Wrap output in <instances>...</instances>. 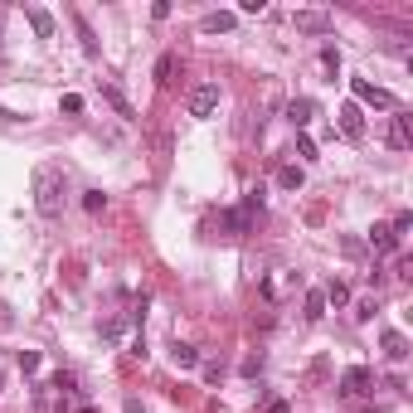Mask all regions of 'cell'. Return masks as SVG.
<instances>
[{
    "mask_svg": "<svg viewBox=\"0 0 413 413\" xmlns=\"http://www.w3.org/2000/svg\"><path fill=\"white\" fill-rule=\"evenodd\" d=\"M64 200H68V180L59 166H39L34 171V209L44 219H59L64 214Z\"/></svg>",
    "mask_w": 413,
    "mask_h": 413,
    "instance_id": "1",
    "label": "cell"
},
{
    "mask_svg": "<svg viewBox=\"0 0 413 413\" xmlns=\"http://www.w3.org/2000/svg\"><path fill=\"white\" fill-rule=\"evenodd\" d=\"M350 93H355V107H384V112H399V98L389 93V88H379V83H370V78H350Z\"/></svg>",
    "mask_w": 413,
    "mask_h": 413,
    "instance_id": "2",
    "label": "cell"
},
{
    "mask_svg": "<svg viewBox=\"0 0 413 413\" xmlns=\"http://www.w3.org/2000/svg\"><path fill=\"white\" fill-rule=\"evenodd\" d=\"M190 117H214L219 112V83H200V88H190Z\"/></svg>",
    "mask_w": 413,
    "mask_h": 413,
    "instance_id": "3",
    "label": "cell"
},
{
    "mask_svg": "<svg viewBox=\"0 0 413 413\" xmlns=\"http://www.w3.org/2000/svg\"><path fill=\"white\" fill-rule=\"evenodd\" d=\"M292 24H297V34H331V24H335V20H331L326 10H297V15H292Z\"/></svg>",
    "mask_w": 413,
    "mask_h": 413,
    "instance_id": "4",
    "label": "cell"
},
{
    "mask_svg": "<svg viewBox=\"0 0 413 413\" xmlns=\"http://www.w3.org/2000/svg\"><path fill=\"white\" fill-rule=\"evenodd\" d=\"M370 379H375V375H370L365 365H350V370L340 375V394H345V399H360V394H370Z\"/></svg>",
    "mask_w": 413,
    "mask_h": 413,
    "instance_id": "5",
    "label": "cell"
},
{
    "mask_svg": "<svg viewBox=\"0 0 413 413\" xmlns=\"http://www.w3.org/2000/svg\"><path fill=\"white\" fill-rule=\"evenodd\" d=\"M335 117H340V131H345L350 141H365V112H360L355 103H340Z\"/></svg>",
    "mask_w": 413,
    "mask_h": 413,
    "instance_id": "6",
    "label": "cell"
},
{
    "mask_svg": "<svg viewBox=\"0 0 413 413\" xmlns=\"http://www.w3.org/2000/svg\"><path fill=\"white\" fill-rule=\"evenodd\" d=\"M409 112H404V107H399V117H394V122H389V136H384V141H389V146H394V151H409L413 146V131H409Z\"/></svg>",
    "mask_w": 413,
    "mask_h": 413,
    "instance_id": "7",
    "label": "cell"
},
{
    "mask_svg": "<svg viewBox=\"0 0 413 413\" xmlns=\"http://www.w3.org/2000/svg\"><path fill=\"white\" fill-rule=\"evenodd\" d=\"M379 345H384V360H394V365L409 360V335H404V331H384Z\"/></svg>",
    "mask_w": 413,
    "mask_h": 413,
    "instance_id": "8",
    "label": "cell"
},
{
    "mask_svg": "<svg viewBox=\"0 0 413 413\" xmlns=\"http://www.w3.org/2000/svg\"><path fill=\"white\" fill-rule=\"evenodd\" d=\"M311 117H316V103H311V98H292V103H287V122H292L297 131H307Z\"/></svg>",
    "mask_w": 413,
    "mask_h": 413,
    "instance_id": "9",
    "label": "cell"
},
{
    "mask_svg": "<svg viewBox=\"0 0 413 413\" xmlns=\"http://www.w3.org/2000/svg\"><path fill=\"white\" fill-rule=\"evenodd\" d=\"M24 20H29V29H34L39 39H54V15H49L44 5H29V10H24Z\"/></svg>",
    "mask_w": 413,
    "mask_h": 413,
    "instance_id": "10",
    "label": "cell"
},
{
    "mask_svg": "<svg viewBox=\"0 0 413 413\" xmlns=\"http://www.w3.org/2000/svg\"><path fill=\"white\" fill-rule=\"evenodd\" d=\"M370 248H375V253H399L394 229H389V224H375V229H370Z\"/></svg>",
    "mask_w": 413,
    "mask_h": 413,
    "instance_id": "11",
    "label": "cell"
},
{
    "mask_svg": "<svg viewBox=\"0 0 413 413\" xmlns=\"http://www.w3.org/2000/svg\"><path fill=\"white\" fill-rule=\"evenodd\" d=\"M103 103L112 107V112H117V117H122V122H136V107L126 103V98H122V93H117V88H112V83H103Z\"/></svg>",
    "mask_w": 413,
    "mask_h": 413,
    "instance_id": "12",
    "label": "cell"
},
{
    "mask_svg": "<svg viewBox=\"0 0 413 413\" xmlns=\"http://www.w3.org/2000/svg\"><path fill=\"white\" fill-rule=\"evenodd\" d=\"M233 24H238V15H229V10H214V15L200 20V29H205V34H229Z\"/></svg>",
    "mask_w": 413,
    "mask_h": 413,
    "instance_id": "13",
    "label": "cell"
},
{
    "mask_svg": "<svg viewBox=\"0 0 413 413\" xmlns=\"http://www.w3.org/2000/svg\"><path fill=\"white\" fill-rule=\"evenodd\" d=\"M171 360H175L180 370H195V365H200V350H195L190 340H175V345H171Z\"/></svg>",
    "mask_w": 413,
    "mask_h": 413,
    "instance_id": "14",
    "label": "cell"
},
{
    "mask_svg": "<svg viewBox=\"0 0 413 413\" xmlns=\"http://www.w3.org/2000/svg\"><path fill=\"white\" fill-rule=\"evenodd\" d=\"M302 180H307L302 166H282V171H277V185H282V190H302Z\"/></svg>",
    "mask_w": 413,
    "mask_h": 413,
    "instance_id": "15",
    "label": "cell"
},
{
    "mask_svg": "<svg viewBox=\"0 0 413 413\" xmlns=\"http://www.w3.org/2000/svg\"><path fill=\"white\" fill-rule=\"evenodd\" d=\"M321 297H326L331 307H345V302H350V287H345V282L335 277V282H326V292H321Z\"/></svg>",
    "mask_w": 413,
    "mask_h": 413,
    "instance_id": "16",
    "label": "cell"
},
{
    "mask_svg": "<svg viewBox=\"0 0 413 413\" xmlns=\"http://www.w3.org/2000/svg\"><path fill=\"white\" fill-rule=\"evenodd\" d=\"M73 24H78V34H83V54L93 59V54H98V39H93V24H88L83 15H73Z\"/></svg>",
    "mask_w": 413,
    "mask_h": 413,
    "instance_id": "17",
    "label": "cell"
},
{
    "mask_svg": "<svg viewBox=\"0 0 413 413\" xmlns=\"http://www.w3.org/2000/svg\"><path fill=\"white\" fill-rule=\"evenodd\" d=\"M302 316H307V321H321V316H326V297H321V292H307V311H302Z\"/></svg>",
    "mask_w": 413,
    "mask_h": 413,
    "instance_id": "18",
    "label": "cell"
},
{
    "mask_svg": "<svg viewBox=\"0 0 413 413\" xmlns=\"http://www.w3.org/2000/svg\"><path fill=\"white\" fill-rule=\"evenodd\" d=\"M321 68L335 78V73H340V49H331V44H326V49H321Z\"/></svg>",
    "mask_w": 413,
    "mask_h": 413,
    "instance_id": "19",
    "label": "cell"
},
{
    "mask_svg": "<svg viewBox=\"0 0 413 413\" xmlns=\"http://www.w3.org/2000/svg\"><path fill=\"white\" fill-rule=\"evenodd\" d=\"M171 73H175V54H161L156 59V83H171Z\"/></svg>",
    "mask_w": 413,
    "mask_h": 413,
    "instance_id": "20",
    "label": "cell"
},
{
    "mask_svg": "<svg viewBox=\"0 0 413 413\" xmlns=\"http://www.w3.org/2000/svg\"><path fill=\"white\" fill-rule=\"evenodd\" d=\"M103 205H107L103 190H83V209H88V214H103Z\"/></svg>",
    "mask_w": 413,
    "mask_h": 413,
    "instance_id": "21",
    "label": "cell"
},
{
    "mask_svg": "<svg viewBox=\"0 0 413 413\" xmlns=\"http://www.w3.org/2000/svg\"><path fill=\"white\" fill-rule=\"evenodd\" d=\"M297 156H302V161H316V141H311L307 131H297Z\"/></svg>",
    "mask_w": 413,
    "mask_h": 413,
    "instance_id": "22",
    "label": "cell"
},
{
    "mask_svg": "<svg viewBox=\"0 0 413 413\" xmlns=\"http://www.w3.org/2000/svg\"><path fill=\"white\" fill-rule=\"evenodd\" d=\"M20 370L34 375V370H39V350H20Z\"/></svg>",
    "mask_w": 413,
    "mask_h": 413,
    "instance_id": "23",
    "label": "cell"
},
{
    "mask_svg": "<svg viewBox=\"0 0 413 413\" xmlns=\"http://www.w3.org/2000/svg\"><path fill=\"white\" fill-rule=\"evenodd\" d=\"M64 112H68V117H78V112H83V98H78V93H64Z\"/></svg>",
    "mask_w": 413,
    "mask_h": 413,
    "instance_id": "24",
    "label": "cell"
},
{
    "mask_svg": "<svg viewBox=\"0 0 413 413\" xmlns=\"http://www.w3.org/2000/svg\"><path fill=\"white\" fill-rule=\"evenodd\" d=\"M73 384H78V379H73V375H64V370H59V375H54V389H59V394H73Z\"/></svg>",
    "mask_w": 413,
    "mask_h": 413,
    "instance_id": "25",
    "label": "cell"
},
{
    "mask_svg": "<svg viewBox=\"0 0 413 413\" xmlns=\"http://www.w3.org/2000/svg\"><path fill=\"white\" fill-rule=\"evenodd\" d=\"M126 413H141V404H126Z\"/></svg>",
    "mask_w": 413,
    "mask_h": 413,
    "instance_id": "26",
    "label": "cell"
}]
</instances>
